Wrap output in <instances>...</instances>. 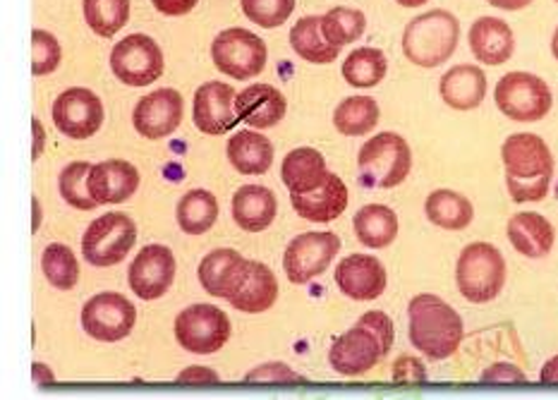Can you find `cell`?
<instances>
[{
	"mask_svg": "<svg viewBox=\"0 0 558 400\" xmlns=\"http://www.w3.org/2000/svg\"><path fill=\"white\" fill-rule=\"evenodd\" d=\"M506 187L518 204L542 202L549 195L554 178V156L549 144L532 132L511 135L501 147Z\"/></svg>",
	"mask_w": 558,
	"mask_h": 400,
	"instance_id": "6da1fadb",
	"label": "cell"
},
{
	"mask_svg": "<svg viewBox=\"0 0 558 400\" xmlns=\"http://www.w3.org/2000/svg\"><path fill=\"white\" fill-rule=\"evenodd\" d=\"M410 343L424 357L446 360L451 357L465 338L463 317L439 295L422 293L410 300Z\"/></svg>",
	"mask_w": 558,
	"mask_h": 400,
	"instance_id": "7a4b0ae2",
	"label": "cell"
},
{
	"mask_svg": "<svg viewBox=\"0 0 558 400\" xmlns=\"http://www.w3.org/2000/svg\"><path fill=\"white\" fill-rule=\"evenodd\" d=\"M460 22L448 10H429L410 20L403 32V53L417 68H439L456 53Z\"/></svg>",
	"mask_w": 558,
	"mask_h": 400,
	"instance_id": "3957f363",
	"label": "cell"
},
{
	"mask_svg": "<svg viewBox=\"0 0 558 400\" xmlns=\"http://www.w3.org/2000/svg\"><path fill=\"white\" fill-rule=\"evenodd\" d=\"M357 166L362 185L369 190H393L403 185L410 175V144L398 132H379L362 144Z\"/></svg>",
	"mask_w": 558,
	"mask_h": 400,
	"instance_id": "277c9868",
	"label": "cell"
},
{
	"mask_svg": "<svg viewBox=\"0 0 558 400\" xmlns=\"http://www.w3.org/2000/svg\"><path fill=\"white\" fill-rule=\"evenodd\" d=\"M460 295L472 305H484L501 295L506 286V259L492 242H470L456 264Z\"/></svg>",
	"mask_w": 558,
	"mask_h": 400,
	"instance_id": "5b68a950",
	"label": "cell"
},
{
	"mask_svg": "<svg viewBox=\"0 0 558 400\" xmlns=\"http://www.w3.org/2000/svg\"><path fill=\"white\" fill-rule=\"evenodd\" d=\"M496 108L506 116L515 120V123H537V120L547 118L554 96L549 84L542 77L532 75V72H508L499 80L494 89Z\"/></svg>",
	"mask_w": 558,
	"mask_h": 400,
	"instance_id": "8992f818",
	"label": "cell"
},
{
	"mask_svg": "<svg viewBox=\"0 0 558 400\" xmlns=\"http://www.w3.org/2000/svg\"><path fill=\"white\" fill-rule=\"evenodd\" d=\"M137 242V223L128 214H104L89 223L82 238V254L92 266H116Z\"/></svg>",
	"mask_w": 558,
	"mask_h": 400,
	"instance_id": "52a82bcc",
	"label": "cell"
},
{
	"mask_svg": "<svg viewBox=\"0 0 558 400\" xmlns=\"http://www.w3.org/2000/svg\"><path fill=\"white\" fill-rule=\"evenodd\" d=\"M233 326L228 314L209 302H197L175 317V341L194 355H214L221 350Z\"/></svg>",
	"mask_w": 558,
	"mask_h": 400,
	"instance_id": "ba28073f",
	"label": "cell"
},
{
	"mask_svg": "<svg viewBox=\"0 0 558 400\" xmlns=\"http://www.w3.org/2000/svg\"><path fill=\"white\" fill-rule=\"evenodd\" d=\"M266 44L250 29H223L211 44V60L223 75L233 80H252L266 68Z\"/></svg>",
	"mask_w": 558,
	"mask_h": 400,
	"instance_id": "9c48e42d",
	"label": "cell"
},
{
	"mask_svg": "<svg viewBox=\"0 0 558 400\" xmlns=\"http://www.w3.org/2000/svg\"><path fill=\"white\" fill-rule=\"evenodd\" d=\"M341 252V238L336 233H300L290 240L283 254V271L290 283L305 286L319 278L324 271H329L336 254Z\"/></svg>",
	"mask_w": 558,
	"mask_h": 400,
	"instance_id": "30bf717a",
	"label": "cell"
},
{
	"mask_svg": "<svg viewBox=\"0 0 558 400\" xmlns=\"http://www.w3.org/2000/svg\"><path fill=\"white\" fill-rule=\"evenodd\" d=\"M113 75L128 87H149L163 75V51L147 34H130L111 51Z\"/></svg>",
	"mask_w": 558,
	"mask_h": 400,
	"instance_id": "8fae6325",
	"label": "cell"
},
{
	"mask_svg": "<svg viewBox=\"0 0 558 400\" xmlns=\"http://www.w3.org/2000/svg\"><path fill=\"white\" fill-rule=\"evenodd\" d=\"M137 324V310L120 293H99L84 302L82 329L94 341L118 343L132 334Z\"/></svg>",
	"mask_w": 558,
	"mask_h": 400,
	"instance_id": "7c38bea8",
	"label": "cell"
},
{
	"mask_svg": "<svg viewBox=\"0 0 558 400\" xmlns=\"http://www.w3.org/2000/svg\"><path fill=\"white\" fill-rule=\"evenodd\" d=\"M53 125L70 140H89L104 125L99 94L84 87L65 89L53 104Z\"/></svg>",
	"mask_w": 558,
	"mask_h": 400,
	"instance_id": "4fadbf2b",
	"label": "cell"
},
{
	"mask_svg": "<svg viewBox=\"0 0 558 400\" xmlns=\"http://www.w3.org/2000/svg\"><path fill=\"white\" fill-rule=\"evenodd\" d=\"M175 254L166 245H147L137 252L135 262L130 264L128 281L132 293L140 300H159L175 281Z\"/></svg>",
	"mask_w": 558,
	"mask_h": 400,
	"instance_id": "5bb4252c",
	"label": "cell"
},
{
	"mask_svg": "<svg viewBox=\"0 0 558 400\" xmlns=\"http://www.w3.org/2000/svg\"><path fill=\"white\" fill-rule=\"evenodd\" d=\"M238 94L226 82H204L202 87L194 92L192 104V118L197 130L204 135H226L233 130L240 118L235 111Z\"/></svg>",
	"mask_w": 558,
	"mask_h": 400,
	"instance_id": "9a60e30c",
	"label": "cell"
},
{
	"mask_svg": "<svg viewBox=\"0 0 558 400\" xmlns=\"http://www.w3.org/2000/svg\"><path fill=\"white\" fill-rule=\"evenodd\" d=\"M183 96L175 89H156L137 101L132 111V125L147 140H163L183 123Z\"/></svg>",
	"mask_w": 558,
	"mask_h": 400,
	"instance_id": "2e32d148",
	"label": "cell"
},
{
	"mask_svg": "<svg viewBox=\"0 0 558 400\" xmlns=\"http://www.w3.org/2000/svg\"><path fill=\"white\" fill-rule=\"evenodd\" d=\"M384 357L381 346L376 336L367 326L355 324L336 338L329 348V362L331 367L341 374V377H362V374L372 372L379 360Z\"/></svg>",
	"mask_w": 558,
	"mask_h": 400,
	"instance_id": "e0dca14e",
	"label": "cell"
},
{
	"mask_svg": "<svg viewBox=\"0 0 558 400\" xmlns=\"http://www.w3.org/2000/svg\"><path fill=\"white\" fill-rule=\"evenodd\" d=\"M336 286L341 293L355 302H372L384 295L388 274L384 264L372 254H350L336 266Z\"/></svg>",
	"mask_w": 558,
	"mask_h": 400,
	"instance_id": "ac0fdd59",
	"label": "cell"
},
{
	"mask_svg": "<svg viewBox=\"0 0 558 400\" xmlns=\"http://www.w3.org/2000/svg\"><path fill=\"white\" fill-rule=\"evenodd\" d=\"M250 264L252 262L242 257L238 250H214L199 264V283L209 295L230 300L245 281Z\"/></svg>",
	"mask_w": 558,
	"mask_h": 400,
	"instance_id": "d6986e66",
	"label": "cell"
},
{
	"mask_svg": "<svg viewBox=\"0 0 558 400\" xmlns=\"http://www.w3.org/2000/svg\"><path fill=\"white\" fill-rule=\"evenodd\" d=\"M140 190V171L130 161L108 159L92 166L89 195L99 206L123 204Z\"/></svg>",
	"mask_w": 558,
	"mask_h": 400,
	"instance_id": "ffe728a7",
	"label": "cell"
},
{
	"mask_svg": "<svg viewBox=\"0 0 558 400\" xmlns=\"http://www.w3.org/2000/svg\"><path fill=\"white\" fill-rule=\"evenodd\" d=\"M238 118L254 130H266L281 123L288 111L286 96L271 84H252L242 89L235 99Z\"/></svg>",
	"mask_w": 558,
	"mask_h": 400,
	"instance_id": "44dd1931",
	"label": "cell"
},
{
	"mask_svg": "<svg viewBox=\"0 0 558 400\" xmlns=\"http://www.w3.org/2000/svg\"><path fill=\"white\" fill-rule=\"evenodd\" d=\"M293 209L300 218L312 223H331L336 218H341L348 209V187L338 175L329 173V180L314 192H305V195H290Z\"/></svg>",
	"mask_w": 558,
	"mask_h": 400,
	"instance_id": "7402d4cb",
	"label": "cell"
},
{
	"mask_svg": "<svg viewBox=\"0 0 558 400\" xmlns=\"http://www.w3.org/2000/svg\"><path fill=\"white\" fill-rule=\"evenodd\" d=\"M468 41L472 53L484 65H504L515 51L513 29L499 17H480L472 22Z\"/></svg>",
	"mask_w": 558,
	"mask_h": 400,
	"instance_id": "603a6c76",
	"label": "cell"
},
{
	"mask_svg": "<svg viewBox=\"0 0 558 400\" xmlns=\"http://www.w3.org/2000/svg\"><path fill=\"white\" fill-rule=\"evenodd\" d=\"M506 233L515 252L530 259L547 257L556 242V230L551 221L537 211H520L511 216V221L506 226Z\"/></svg>",
	"mask_w": 558,
	"mask_h": 400,
	"instance_id": "cb8c5ba5",
	"label": "cell"
},
{
	"mask_svg": "<svg viewBox=\"0 0 558 400\" xmlns=\"http://www.w3.org/2000/svg\"><path fill=\"white\" fill-rule=\"evenodd\" d=\"M439 94L444 104L456 108V111H472L487 96V75L480 65H456L441 77Z\"/></svg>",
	"mask_w": 558,
	"mask_h": 400,
	"instance_id": "d4e9b609",
	"label": "cell"
},
{
	"mask_svg": "<svg viewBox=\"0 0 558 400\" xmlns=\"http://www.w3.org/2000/svg\"><path fill=\"white\" fill-rule=\"evenodd\" d=\"M233 221L245 233H262L269 228L278 211V199L274 190L264 185H245L233 195Z\"/></svg>",
	"mask_w": 558,
	"mask_h": 400,
	"instance_id": "484cf974",
	"label": "cell"
},
{
	"mask_svg": "<svg viewBox=\"0 0 558 400\" xmlns=\"http://www.w3.org/2000/svg\"><path fill=\"white\" fill-rule=\"evenodd\" d=\"M281 178L290 195H305V192L319 190L329 180V168H326L322 151L298 147L283 159Z\"/></svg>",
	"mask_w": 558,
	"mask_h": 400,
	"instance_id": "4316f807",
	"label": "cell"
},
{
	"mask_svg": "<svg viewBox=\"0 0 558 400\" xmlns=\"http://www.w3.org/2000/svg\"><path fill=\"white\" fill-rule=\"evenodd\" d=\"M228 161L242 175H264L274 166V144L254 130H240L228 140Z\"/></svg>",
	"mask_w": 558,
	"mask_h": 400,
	"instance_id": "83f0119b",
	"label": "cell"
},
{
	"mask_svg": "<svg viewBox=\"0 0 558 400\" xmlns=\"http://www.w3.org/2000/svg\"><path fill=\"white\" fill-rule=\"evenodd\" d=\"M278 300V278L262 262H252L245 281L235 290L228 302L233 310L245 314H262L271 310Z\"/></svg>",
	"mask_w": 558,
	"mask_h": 400,
	"instance_id": "f1b7e54d",
	"label": "cell"
},
{
	"mask_svg": "<svg viewBox=\"0 0 558 400\" xmlns=\"http://www.w3.org/2000/svg\"><path fill=\"white\" fill-rule=\"evenodd\" d=\"M355 235L369 250H384L398 238V216L386 204H367L355 214Z\"/></svg>",
	"mask_w": 558,
	"mask_h": 400,
	"instance_id": "f546056e",
	"label": "cell"
},
{
	"mask_svg": "<svg viewBox=\"0 0 558 400\" xmlns=\"http://www.w3.org/2000/svg\"><path fill=\"white\" fill-rule=\"evenodd\" d=\"M290 46L293 51L307 60L312 65H329L341 53V48L326 41L322 32V15H310L295 22V27L290 29Z\"/></svg>",
	"mask_w": 558,
	"mask_h": 400,
	"instance_id": "4dcf8cb0",
	"label": "cell"
},
{
	"mask_svg": "<svg viewBox=\"0 0 558 400\" xmlns=\"http://www.w3.org/2000/svg\"><path fill=\"white\" fill-rule=\"evenodd\" d=\"M424 214L444 230H465L475 218V206L456 190H434L424 202Z\"/></svg>",
	"mask_w": 558,
	"mask_h": 400,
	"instance_id": "1f68e13d",
	"label": "cell"
},
{
	"mask_svg": "<svg viewBox=\"0 0 558 400\" xmlns=\"http://www.w3.org/2000/svg\"><path fill=\"white\" fill-rule=\"evenodd\" d=\"M379 104L369 96H348L333 111V125L345 137H362L379 125Z\"/></svg>",
	"mask_w": 558,
	"mask_h": 400,
	"instance_id": "d6a6232c",
	"label": "cell"
},
{
	"mask_svg": "<svg viewBox=\"0 0 558 400\" xmlns=\"http://www.w3.org/2000/svg\"><path fill=\"white\" fill-rule=\"evenodd\" d=\"M218 221V199L209 190H190L178 202V226L187 235H202Z\"/></svg>",
	"mask_w": 558,
	"mask_h": 400,
	"instance_id": "836d02e7",
	"label": "cell"
},
{
	"mask_svg": "<svg viewBox=\"0 0 558 400\" xmlns=\"http://www.w3.org/2000/svg\"><path fill=\"white\" fill-rule=\"evenodd\" d=\"M341 72L350 87L372 89L376 84H381V80L386 77L388 58L384 51H379V48L362 46V48H355V51L343 60Z\"/></svg>",
	"mask_w": 558,
	"mask_h": 400,
	"instance_id": "e575fe53",
	"label": "cell"
},
{
	"mask_svg": "<svg viewBox=\"0 0 558 400\" xmlns=\"http://www.w3.org/2000/svg\"><path fill=\"white\" fill-rule=\"evenodd\" d=\"M84 22L94 34L111 39L130 20V0H84Z\"/></svg>",
	"mask_w": 558,
	"mask_h": 400,
	"instance_id": "d590c367",
	"label": "cell"
},
{
	"mask_svg": "<svg viewBox=\"0 0 558 400\" xmlns=\"http://www.w3.org/2000/svg\"><path fill=\"white\" fill-rule=\"evenodd\" d=\"M365 29H367L365 12L355 8L338 5L326 12V15H322V32L326 36V41H331L338 48L357 41L360 36L365 34Z\"/></svg>",
	"mask_w": 558,
	"mask_h": 400,
	"instance_id": "8d00e7d4",
	"label": "cell"
},
{
	"mask_svg": "<svg viewBox=\"0 0 558 400\" xmlns=\"http://www.w3.org/2000/svg\"><path fill=\"white\" fill-rule=\"evenodd\" d=\"M41 269L46 281L58 290H72L80 283V262L68 245L53 242L41 254Z\"/></svg>",
	"mask_w": 558,
	"mask_h": 400,
	"instance_id": "74e56055",
	"label": "cell"
},
{
	"mask_svg": "<svg viewBox=\"0 0 558 400\" xmlns=\"http://www.w3.org/2000/svg\"><path fill=\"white\" fill-rule=\"evenodd\" d=\"M89 173H92L89 161H75L60 171L58 190H60V195H63V199L72 206V209L92 211L99 206L89 195Z\"/></svg>",
	"mask_w": 558,
	"mask_h": 400,
	"instance_id": "f35d334b",
	"label": "cell"
},
{
	"mask_svg": "<svg viewBox=\"0 0 558 400\" xmlns=\"http://www.w3.org/2000/svg\"><path fill=\"white\" fill-rule=\"evenodd\" d=\"M245 17L262 29H276L290 20L295 0H240Z\"/></svg>",
	"mask_w": 558,
	"mask_h": 400,
	"instance_id": "ab89813d",
	"label": "cell"
},
{
	"mask_svg": "<svg viewBox=\"0 0 558 400\" xmlns=\"http://www.w3.org/2000/svg\"><path fill=\"white\" fill-rule=\"evenodd\" d=\"M63 51H60V41L51 32L34 29L32 32V72L36 77L51 75L58 70Z\"/></svg>",
	"mask_w": 558,
	"mask_h": 400,
	"instance_id": "60d3db41",
	"label": "cell"
},
{
	"mask_svg": "<svg viewBox=\"0 0 558 400\" xmlns=\"http://www.w3.org/2000/svg\"><path fill=\"white\" fill-rule=\"evenodd\" d=\"M357 324L367 326V329L376 336V341H379V346H381L384 357H386L388 353H391L393 341H396V329H393V319L388 317L386 312L374 310V312L362 314V317L357 319Z\"/></svg>",
	"mask_w": 558,
	"mask_h": 400,
	"instance_id": "b9f144b4",
	"label": "cell"
},
{
	"mask_svg": "<svg viewBox=\"0 0 558 400\" xmlns=\"http://www.w3.org/2000/svg\"><path fill=\"white\" fill-rule=\"evenodd\" d=\"M247 381L254 384H290V381H302L300 374H295L283 362H266V365L252 369L247 377Z\"/></svg>",
	"mask_w": 558,
	"mask_h": 400,
	"instance_id": "7bdbcfd3",
	"label": "cell"
},
{
	"mask_svg": "<svg viewBox=\"0 0 558 400\" xmlns=\"http://www.w3.org/2000/svg\"><path fill=\"white\" fill-rule=\"evenodd\" d=\"M393 381L398 384H422L427 381V369H424V362L412 357V355H403L396 360L393 365Z\"/></svg>",
	"mask_w": 558,
	"mask_h": 400,
	"instance_id": "ee69618b",
	"label": "cell"
},
{
	"mask_svg": "<svg viewBox=\"0 0 558 400\" xmlns=\"http://www.w3.org/2000/svg\"><path fill=\"white\" fill-rule=\"evenodd\" d=\"M480 379L484 384H527L525 372L515 365H508V362H496L487 372H482Z\"/></svg>",
	"mask_w": 558,
	"mask_h": 400,
	"instance_id": "f6af8a7d",
	"label": "cell"
},
{
	"mask_svg": "<svg viewBox=\"0 0 558 400\" xmlns=\"http://www.w3.org/2000/svg\"><path fill=\"white\" fill-rule=\"evenodd\" d=\"M175 381L183 386H206V384H216L218 374L209 367H187L185 372L178 374Z\"/></svg>",
	"mask_w": 558,
	"mask_h": 400,
	"instance_id": "bcb514c9",
	"label": "cell"
},
{
	"mask_svg": "<svg viewBox=\"0 0 558 400\" xmlns=\"http://www.w3.org/2000/svg\"><path fill=\"white\" fill-rule=\"evenodd\" d=\"M154 8L168 17H183L197 8L199 0H151Z\"/></svg>",
	"mask_w": 558,
	"mask_h": 400,
	"instance_id": "7dc6e473",
	"label": "cell"
},
{
	"mask_svg": "<svg viewBox=\"0 0 558 400\" xmlns=\"http://www.w3.org/2000/svg\"><path fill=\"white\" fill-rule=\"evenodd\" d=\"M539 381L542 384H558V355L544 362V367L539 372Z\"/></svg>",
	"mask_w": 558,
	"mask_h": 400,
	"instance_id": "c3c4849f",
	"label": "cell"
},
{
	"mask_svg": "<svg viewBox=\"0 0 558 400\" xmlns=\"http://www.w3.org/2000/svg\"><path fill=\"white\" fill-rule=\"evenodd\" d=\"M489 5L499 8V10H508V12H515V10H523L530 3H535V0H487Z\"/></svg>",
	"mask_w": 558,
	"mask_h": 400,
	"instance_id": "681fc988",
	"label": "cell"
},
{
	"mask_svg": "<svg viewBox=\"0 0 558 400\" xmlns=\"http://www.w3.org/2000/svg\"><path fill=\"white\" fill-rule=\"evenodd\" d=\"M34 381L36 384H41V386H46V384H53V372L51 369H48L46 365H39V362H36V365H34Z\"/></svg>",
	"mask_w": 558,
	"mask_h": 400,
	"instance_id": "f907efd6",
	"label": "cell"
},
{
	"mask_svg": "<svg viewBox=\"0 0 558 400\" xmlns=\"http://www.w3.org/2000/svg\"><path fill=\"white\" fill-rule=\"evenodd\" d=\"M34 132H36V140H34V151H32L34 156H32V159L36 161V159H39V156H41L44 142H46V140H44V137H46V135H44V128L39 125V120H34Z\"/></svg>",
	"mask_w": 558,
	"mask_h": 400,
	"instance_id": "816d5d0a",
	"label": "cell"
},
{
	"mask_svg": "<svg viewBox=\"0 0 558 400\" xmlns=\"http://www.w3.org/2000/svg\"><path fill=\"white\" fill-rule=\"evenodd\" d=\"M396 3L403 5V8H420V5L427 3V0H396Z\"/></svg>",
	"mask_w": 558,
	"mask_h": 400,
	"instance_id": "f5cc1de1",
	"label": "cell"
},
{
	"mask_svg": "<svg viewBox=\"0 0 558 400\" xmlns=\"http://www.w3.org/2000/svg\"><path fill=\"white\" fill-rule=\"evenodd\" d=\"M551 53H554V58L558 60V27H556V32H554V39H551Z\"/></svg>",
	"mask_w": 558,
	"mask_h": 400,
	"instance_id": "db71d44e",
	"label": "cell"
},
{
	"mask_svg": "<svg viewBox=\"0 0 558 400\" xmlns=\"http://www.w3.org/2000/svg\"><path fill=\"white\" fill-rule=\"evenodd\" d=\"M556 3H558V0H556Z\"/></svg>",
	"mask_w": 558,
	"mask_h": 400,
	"instance_id": "11a10c76",
	"label": "cell"
}]
</instances>
